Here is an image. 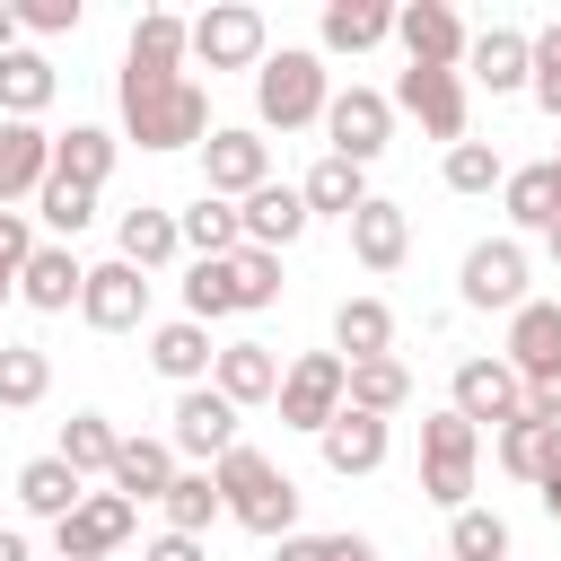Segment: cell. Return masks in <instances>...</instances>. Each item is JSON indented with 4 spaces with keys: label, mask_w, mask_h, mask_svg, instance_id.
<instances>
[{
    "label": "cell",
    "mask_w": 561,
    "mask_h": 561,
    "mask_svg": "<svg viewBox=\"0 0 561 561\" xmlns=\"http://www.w3.org/2000/svg\"><path fill=\"white\" fill-rule=\"evenodd\" d=\"M0 561H35V552H26V535H18V526H0Z\"/></svg>",
    "instance_id": "54"
},
{
    "label": "cell",
    "mask_w": 561,
    "mask_h": 561,
    "mask_svg": "<svg viewBox=\"0 0 561 561\" xmlns=\"http://www.w3.org/2000/svg\"><path fill=\"white\" fill-rule=\"evenodd\" d=\"M447 412H465L473 430H482V421L508 430V421L526 412V377H517L508 359H456V403H447Z\"/></svg>",
    "instance_id": "16"
},
{
    "label": "cell",
    "mask_w": 561,
    "mask_h": 561,
    "mask_svg": "<svg viewBox=\"0 0 561 561\" xmlns=\"http://www.w3.org/2000/svg\"><path fill=\"white\" fill-rule=\"evenodd\" d=\"M552 175H561V149H552Z\"/></svg>",
    "instance_id": "58"
},
{
    "label": "cell",
    "mask_w": 561,
    "mask_h": 561,
    "mask_svg": "<svg viewBox=\"0 0 561 561\" xmlns=\"http://www.w3.org/2000/svg\"><path fill=\"white\" fill-rule=\"evenodd\" d=\"M228 272H237V316H263V307L280 298V254L237 245V254H228Z\"/></svg>",
    "instance_id": "42"
},
{
    "label": "cell",
    "mask_w": 561,
    "mask_h": 561,
    "mask_svg": "<svg viewBox=\"0 0 561 561\" xmlns=\"http://www.w3.org/2000/svg\"><path fill=\"white\" fill-rule=\"evenodd\" d=\"M210 482H219V508L245 526V535H263V543H280V535H298V482L263 456V447H228L219 465H210Z\"/></svg>",
    "instance_id": "1"
},
{
    "label": "cell",
    "mask_w": 561,
    "mask_h": 561,
    "mask_svg": "<svg viewBox=\"0 0 561 561\" xmlns=\"http://www.w3.org/2000/svg\"><path fill=\"white\" fill-rule=\"evenodd\" d=\"M500 359H508L517 377L552 368V359H561V298H526V307L508 316V342H500Z\"/></svg>",
    "instance_id": "26"
},
{
    "label": "cell",
    "mask_w": 561,
    "mask_h": 561,
    "mask_svg": "<svg viewBox=\"0 0 561 561\" xmlns=\"http://www.w3.org/2000/svg\"><path fill=\"white\" fill-rule=\"evenodd\" d=\"M263 44H272V26L245 0H219V9L193 18V61L202 70H263Z\"/></svg>",
    "instance_id": "5"
},
{
    "label": "cell",
    "mask_w": 561,
    "mask_h": 561,
    "mask_svg": "<svg viewBox=\"0 0 561 561\" xmlns=\"http://www.w3.org/2000/svg\"><path fill=\"white\" fill-rule=\"evenodd\" d=\"M79 316H88L96 333H140V316H149V272H131L123 254H114V263H88Z\"/></svg>",
    "instance_id": "13"
},
{
    "label": "cell",
    "mask_w": 561,
    "mask_h": 561,
    "mask_svg": "<svg viewBox=\"0 0 561 561\" xmlns=\"http://www.w3.org/2000/svg\"><path fill=\"white\" fill-rule=\"evenodd\" d=\"M114 245H123V263H131V272H167V263L184 254V237H175V210H158V202H140V210H123V228H114Z\"/></svg>",
    "instance_id": "30"
},
{
    "label": "cell",
    "mask_w": 561,
    "mask_h": 561,
    "mask_svg": "<svg viewBox=\"0 0 561 561\" xmlns=\"http://www.w3.org/2000/svg\"><path fill=\"white\" fill-rule=\"evenodd\" d=\"M324 552H333V561H377V543H368V535H324Z\"/></svg>",
    "instance_id": "52"
},
{
    "label": "cell",
    "mask_w": 561,
    "mask_h": 561,
    "mask_svg": "<svg viewBox=\"0 0 561 561\" xmlns=\"http://www.w3.org/2000/svg\"><path fill=\"white\" fill-rule=\"evenodd\" d=\"M543 245H552V263H561V219H552V228H543Z\"/></svg>",
    "instance_id": "56"
},
{
    "label": "cell",
    "mask_w": 561,
    "mask_h": 561,
    "mask_svg": "<svg viewBox=\"0 0 561 561\" xmlns=\"http://www.w3.org/2000/svg\"><path fill=\"white\" fill-rule=\"evenodd\" d=\"M114 447H123V430H114L105 412H70V421H61V447H53V456H61V465H70L79 482H88V473H114Z\"/></svg>",
    "instance_id": "36"
},
{
    "label": "cell",
    "mask_w": 561,
    "mask_h": 561,
    "mask_svg": "<svg viewBox=\"0 0 561 561\" xmlns=\"http://www.w3.org/2000/svg\"><path fill=\"white\" fill-rule=\"evenodd\" d=\"M53 88H61V79H53L44 53H26V44L0 53V123H35V114L53 105Z\"/></svg>",
    "instance_id": "31"
},
{
    "label": "cell",
    "mask_w": 561,
    "mask_h": 561,
    "mask_svg": "<svg viewBox=\"0 0 561 561\" xmlns=\"http://www.w3.org/2000/svg\"><path fill=\"white\" fill-rule=\"evenodd\" d=\"M35 219H44V228H61V237H79V228L96 219V193H88V184H61V175H44V193H35Z\"/></svg>",
    "instance_id": "45"
},
{
    "label": "cell",
    "mask_w": 561,
    "mask_h": 561,
    "mask_svg": "<svg viewBox=\"0 0 561 561\" xmlns=\"http://www.w3.org/2000/svg\"><path fill=\"white\" fill-rule=\"evenodd\" d=\"M324 140H333V158L368 167V158H386V140H394V105H386L377 88H342V96L324 105Z\"/></svg>",
    "instance_id": "11"
},
{
    "label": "cell",
    "mask_w": 561,
    "mask_h": 561,
    "mask_svg": "<svg viewBox=\"0 0 561 561\" xmlns=\"http://www.w3.org/2000/svg\"><path fill=\"white\" fill-rule=\"evenodd\" d=\"M184 316H193V324L237 316V272H228V263H193V272H184Z\"/></svg>",
    "instance_id": "43"
},
{
    "label": "cell",
    "mask_w": 561,
    "mask_h": 561,
    "mask_svg": "<svg viewBox=\"0 0 561 561\" xmlns=\"http://www.w3.org/2000/svg\"><path fill=\"white\" fill-rule=\"evenodd\" d=\"M9 9L26 35H79V18H88V0H9Z\"/></svg>",
    "instance_id": "47"
},
{
    "label": "cell",
    "mask_w": 561,
    "mask_h": 561,
    "mask_svg": "<svg viewBox=\"0 0 561 561\" xmlns=\"http://www.w3.org/2000/svg\"><path fill=\"white\" fill-rule=\"evenodd\" d=\"M131 517H140V508H131L123 491H88V500L53 526V561H105V552L131 535Z\"/></svg>",
    "instance_id": "14"
},
{
    "label": "cell",
    "mask_w": 561,
    "mask_h": 561,
    "mask_svg": "<svg viewBox=\"0 0 561 561\" xmlns=\"http://www.w3.org/2000/svg\"><path fill=\"white\" fill-rule=\"evenodd\" d=\"M254 184H272V140H263L254 123H219V131L202 140V193L245 202Z\"/></svg>",
    "instance_id": "7"
},
{
    "label": "cell",
    "mask_w": 561,
    "mask_h": 561,
    "mask_svg": "<svg viewBox=\"0 0 561 561\" xmlns=\"http://www.w3.org/2000/svg\"><path fill=\"white\" fill-rule=\"evenodd\" d=\"M324 105H333L324 53H307V44L263 53V70H254V114H263V131H307V123H324Z\"/></svg>",
    "instance_id": "2"
},
{
    "label": "cell",
    "mask_w": 561,
    "mask_h": 561,
    "mask_svg": "<svg viewBox=\"0 0 561 561\" xmlns=\"http://www.w3.org/2000/svg\"><path fill=\"white\" fill-rule=\"evenodd\" d=\"M456 289H465V307H500V316H517V307H526V245H517V237H482V245L465 254Z\"/></svg>",
    "instance_id": "12"
},
{
    "label": "cell",
    "mask_w": 561,
    "mask_h": 561,
    "mask_svg": "<svg viewBox=\"0 0 561 561\" xmlns=\"http://www.w3.org/2000/svg\"><path fill=\"white\" fill-rule=\"evenodd\" d=\"M351 254L368 263V272H403V254H412V219H403V202H359L351 210Z\"/></svg>",
    "instance_id": "19"
},
{
    "label": "cell",
    "mask_w": 561,
    "mask_h": 561,
    "mask_svg": "<svg viewBox=\"0 0 561 561\" xmlns=\"http://www.w3.org/2000/svg\"><path fill=\"white\" fill-rule=\"evenodd\" d=\"M473 456H482V430L465 412H430L421 421V500L430 508H473Z\"/></svg>",
    "instance_id": "4"
},
{
    "label": "cell",
    "mask_w": 561,
    "mask_h": 561,
    "mask_svg": "<svg viewBox=\"0 0 561 561\" xmlns=\"http://www.w3.org/2000/svg\"><path fill=\"white\" fill-rule=\"evenodd\" d=\"M333 359H342V368L394 359V307H386V298H342V307H333Z\"/></svg>",
    "instance_id": "21"
},
{
    "label": "cell",
    "mask_w": 561,
    "mask_h": 561,
    "mask_svg": "<svg viewBox=\"0 0 561 561\" xmlns=\"http://www.w3.org/2000/svg\"><path fill=\"white\" fill-rule=\"evenodd\" d=\"M184 61H193V18L140 9L131 18V53H123V88H167V79H184Z\"/></svg>",
    "instance_id": "6"
},
{
    "label": "cell",
    "mask_w": 561,
    "mask_h": 561,
    "mask_svg": "<svg viewBox=\"0 0 561 561\" xmlns=\"http://www.w3.org/2000/svg\"><path fill=\"white\" fill-rule=\"evenodd\" d=\"M0 53H18V9L0 0Z\"/></svg>",
    "instance_id": "55"
},
{
    "label": "cell",
    "mask_w": 561,
    "mask_h": 561,
    "mask_svg": "<svg viewBox=\"0 0 561 561\" xmlns=\"http://www.w3.org/2000/svg\"><path fill=\"white\" fill-rule=\"evenodd\" d=\"M324 53H368L394 35V0H324Z\"/></svg>",
    "instance_id": "32"
},
{
    "label": "cell",
    "mask_w": 561,
    "mask_h": 561,
    "mask_svg": "<svg viewBox=\"0 0 561 561\" xmlns=\"http://www.w3.org/2000/svg\"><path fill=\"white\" fill-rule=\"evenodd\" d=\"M272 561H333V552H324V535H280Z\"/></svg>",
    "instance_id": "51"
},
{
    "label": "cell",
    "mask_w": 561,
    "mask_h": 561,
    "mask_svg": "<svg viewBox=\"0 0 561 561\" xmlns=\"http://www.w3.org/2000/svg\"><path fill=\"white\" fill-rule=\"evenodd\" d=\"M552 465H561V430H543V421H526V412H517V421L500 430V473H517V482H543Z\"/></svg>",
    "instance_id": "37"
},
{
    "label": "cell",
    "mask_w": 561,
    "mask_h": 561,
    "mask_svg": "<svg viewBox=\"0 0 561 561\" xmlns=\"http://www.w3.org/2000/svg\"><path fill=\"white\" fill-rule=\"evenodd\" d=\"M44 175H53V131L44 123H0V210L44 193Z\"/></svg>",
    "instance_id": "24"
},
{
    "label": "cell",
    "mask_w": 561,
    "mask_h": 561,
    "mask_svg": "<svg viewBox=\"0 0 561 561\" xmlns=\"http://www.w3.org/2000/svg\"><path fill=\"white\" fill-rule=\"evenodd\" d=\"M167 482H175V447H167V438H123V447H114L105 491H123L131 508H140V500H167Z\"/></svg>",
    "instance_id": "27"
},
{
    "label": "cell",
    "mask_w": 561,
    "mask_h": 561,
    "mask_svg": "<svg viewBox=\"0 0 561 561\" xmlns=\"http://www.w3.org/2000/svg\"><path fill=\"white\" fill-rule=\"evenodd\" d=\"M438 561H447V552H438Z\"/></svg>",
    "instance_id": "59"
},
{
    "label": "cell",
    "mask_w": 561,
    "mask_h": 561,
    "mask_svg": "<svg viewBox=\"0 0 561 561\" xmlns=\"http://www.w3.org/2000/svg\"><path fill=\"white\" fill-rule=\"evenodd\" d=\"M394 44H403V61L412 70H465V18L447 9V0H403L394 9Z\"/></svg>",
    "instance_id": "8"
},
{
    "label": "cell",
    "mask_w": 561,
    "mask_h": 561,
    "mask_svg": "<svg viewBox=\"0 0 561 561\" xmlns=\"http://www.w3.org/2000/svg\"><path fill=\"white\" fill-rule=\"evenodd\" d=\"M491 184H508L500 149H491V140H456V149H447V193H491Z\"/></svg>",
    "instance_id": "44"
},
{
    "label": "cell",
    "mask_w": 561,
    "mask_h": 561,
    "mask_svg": "<svg viewBox=\"0 0 561 561\" xmlns=\"http://www.w3.org/2000/svg\"><path fill=\"white\" fill-rule=\"evenodd\" d=\"M140 561H210V552H202V535H158Z\"/></svg>",
    "instance_id": "50"
},
{
    "label": "cell",
    "mask_w": 561,
    "mask_h": 561,
    "mask_svg": "<svg viewBox=\"0 0 561 561\" xmlns=\"http://www.w3.org/2000/svg\"><path fill=\"white\" fill-rule=\"evenodd\" d=\"M500 193H508V219H517V228H552V219H561V175H552V158H543V167H508Z\"/></svg>",
    "instance_id": "39"
},
{
    "label": "cell",
    "mask_w": 561,
    "mask_h": 561,
    "mask_svg": "<svg viewBox=\"0 0 561 561\" xmlns=\"http://www.w3.org/2000/svg\"><path fill=\"white\" fill-rule=\"evenodd\" d=\"M237 228H245V245H263V254L298 245V237H307V202H298V184H254V193L237 202Z\"/></svg>",
    "instance_id": "18"
},
{
    "label": "cell",
    "mask_w": 561,
    "mask_h": 561,
    "mask_svg": "<svg viewBox=\"0 0 561 561\" xmlns=\"http://www.w3.org/2000/svg\"><path fill=\"white\" fill-rule=\"evenodd\" d=\"M79 280H88V263H79L70 245H35L26 272H18V298H26L35 316H70V307H79Z\"/></svg>",
    "instance_id": "20"
},
{
    "label": "cell",
    "mask_w": 561,
    "mask_h": 561,
    "mask_svg": "<svg viewBox=\"0 0 561 561\" xmlns=\"http://www.w3.org/2000/svg\"><path fill=\"white\" fill-rule=\"evenodd\" d=\"M210 359H219L210 324H193V316L149 324V368H158V377H175V386H210Z\"/></svg>",
    "instance_id": "22"
},
{
    "label": "cell",
    "mask_w": 561,
    "mask_h": 561,
    "mask_svg": "<svg viewBox=\"0 0 561 561\" xmlns=\"http://www.w3.org/2000/svg\"><path fill=\"white\" fill-rule=\"evenodd\" d=\"M123 131L140 149H202L210 140V96L193 79H167V88H123Z\"/></svg>",
    "instance_id": "3"
},
{
    "label": "cell",
    "mask_w": 561,
    "mask_h": 561,
    "mask_svg": "<svg viewBox=\"0 0 561 561\" xmlns=\"http://www.w3.org/2000/svg\"><path fill=\"white\" fill-rule=\"evenodd\" d=\"M114 149H123V140H114L105 123H70V131H53V175L96 193V184L114 175Z\"/></svg>",
    "instance_id": "28"
},
{
    "label": "cell",
    "mask_w": 561,
    "mask_h": 561,
    "mask_svg": "<svg viewBox=\"0 0 561 561\" xmlns=\"http://www.w3.org/2000/svg\"><path fill=\"white\" fill-rule=\"evenodd\" d=\"M342 403H351V412H377V421H394V412L412 403V368H403V359H359V368L342 377Z\"/></svg>",
    "instance_id": "34"
},
{
    "label": "cell",
    "mask_w": 561,
    "mask_h": 561,
    "mask_svg": "<svg viewBox=\"0 0 561 561\" xmlns=\"http://www.w3.org/2000/svg\"><path fill=\"white\" fill-rule=\"evenodd\" d=\"M9 298H18V289H9V280H0V307H9Z\"/></svg>",
    "instance_id": "57"
},
{
    "label": "cell",
    "mask_w": 561,
    "mask_h": 561,
    "mask_svg": "<svg viewBox=\"0 0 561 561\" xmlns=\"http://www.w3.org/2000/svg\"><path fill=\"white\" fill-rule=\"evenodd\" d=\"M535 500H543V517H561V465H552V473L535 482Z\"/></svg>",
    "instance_id": "53"
},
{
    "label": "cell",
    "mask_w": 561,
    "mask_h": 561,
    "mask_svg": "<svg viewBox=\"0 0 561 561\" xmlns=\"http://www.w3.org/2000/svg\"><path fill=\"white\" fill-rule=\"evenodd\" d=\"M26 254H35V228H26V210H0V280H9V289H18Z\"/></svg>",
    "instance_id": "48"
},
{
    "label": "cell",
    "mask_w": 561,
    "mask_h": 561,
    "mask_svg": "<svg viewBox=\"0 0 561 561\" xmlns=\"http://www.w3.org/2000/svg\"><path fill=\"white\" fill-rule=\"evenodd\" d=\"M447 561H508V517L500 508H456L447 517Z\"/></svg>",
    "instance_id": "41"
},
{
    "label": "cell",
    "mask_w": 561,
    "mask_h": 561,
    "mask_svg": "<svg viewBox=\"0 0 561 561\" xmlns=\"http://www.w3.org/2000/svg\"><path fill=\"white\" fill-rule=\"evenodd\" d=\"M53 394V359L35 342H0V412H35Z\"/></svg>",
    "instance_id": "38"
},
{
    "label": "cell",
    "mask_w": 561,
    "mask_h": 561,
    "mask_svg": "<svg viewBox=\"0 0 561 561\" xmlns=\"http://www.w3.org/2000/svg\"><path fill=\"white\" fill-rule=\"evenodd\" d=\"M526 88H535V105L561 123V18L535 35V61H526Z\"/></svg>",
    "instance_id": "46"
},
{
    "label": "cell",
    "mask_w": 561,
    "mask_h": 561,
    "mask_svg": "<svg viewBox=\"0 0 561 561\" xmlns=\"http://www.w3.org/2000/svg\"><path fill=\"white\" fill-rule=\"evenodd\" d=\"M167 447L193 456V465L210 473V465L237 447V403H228L219 386H184V394H175V430H167Z\"/></svg>",
    "instance_id": "10"
},
{
    "label": "cell",
    "mask_w": 561,
    "mask_h": 561,
    "mask_svg": "<svg viewBox=\"0 0 561 561\" xmlns=\"http://www.w3.org/2000/svg\"><path fill=\"white\" fill-rule=\"evenodd\" d=\"M210 386H219L237 412H245V403H272V394H280V359H272V342H219Z\"/></svg>",
    "instance_id": "23"
},
{
    "label": "cell",
    "mask_w": 561,
    "mask_h": 561,
    "mask_svg": "<svg viewBox=\"0 0 561 561\" xmlns=\"http://www.w3.org/2000/svg\"><path fill=\"white\" fill-rule=\"evenodd\" d=\"M158 508H167V535H202L210 517H228V508H219V482H210L202 465H193V473H175Z\"/></svg>",
    "instance_id": "40"
},
{
    "label": "cell",
    "mask_w": 561,
    "mask_h": 561,
    "mask_svg": "<svg viewBox=\"0 0 561 561\" xmlns=\"http://www.w3.org/2000/svg\"><path fill=\"white\" fill-rule=\"evenodd\" d=\"M316 447H324V465H333V473L351 482V473H377V465H386L394 430H386L377 412H351V403H342V412H333V421L316 430Z\"/></svg>",
    "instance_id": "17"
},
{
    "label": "cell",
    "mask_w": 561,
    "mask_h": 561,
    "mask_svg": "<svg viewBox=\"0 0 561 561\" xmlns=\"http://www.w3.org/2000/svg\"><path fill=\"white\" fill-rule=\"evenodd\" d=\"M526 61H535V35H526V26H482V35L465 44V70H473L491 96L526 88Z\"/></svg>",
    "instance_id": "25"
},
{
    "label": "cell",
    "mask_w": 561,
    "mask_h": 561,
    "mask_svg": "<svg viewBox=\"0 0 561 561\" xmlns=\"http://www.w3.org/2000/svg\"><path fill=\"white\" fill-rule=\"evenodd\" d=\"M342 377H351V368H342L333 351L289 359V368H280V394H272V403H280V430H324V421L342 412Z\"/></svg>",
    "instance_id": "9"
},
{
    "label": "cell",
    "mask_w": 561,
    "mask_h": 561,
    "mask_svg": "<svg viewBox=\"0 0 561 561\" xmlns=\"http://www.w3.org/2000/svg\"><path fill=\"white\" fill-rule=\"evenodd\" d=\"M298 202H307V219H351L359 202H368V167H351V158H316L307 167V184H298Z\"/></svg>",
    "instance_id": "29"
},
{
    "label": "cell",
    "mask_w": 561,
    "mask_h": 561,
    "mask_svg": "<svg viewBox=\"0 0 561 561\" xmlns=\"http://www.w3.org/2000/svg\"><path fill=\"white\" fill-rule=\"evenodd\" d=\"M18 500H26V517H53V526H61V517L88 500V482H79L61 456H35V465H18Z\"/></svg>",
    "instance_id": "35"
},
{
    "label": "cell",
    "mask_w": 561,
    "mask_h": 561,
    "mask_svg": "<svg viewBox=\"0 0 561 561\" xmlns=\"http://www.w3.org/2000/svg\"><path fill=\"white\" fill-rule=\"evenodd\" d=\"M526 421H543V430H561V359L526 377Z\"/></svg>",
    "instance_id": "49"
},
{
    "label": "cell",
    "mask_w": 561,
    "mask_h": 561,
    "mask_svg": "<svg viewBox=\"0 0 561 561\" xmlns=\"http://www.w3.org/2000/svg\"><path fill=\"white\" fill-rule=\"evenodd\" d=\"M175 237L193 245V263H228V254L245 245V228H237V202H219V193H202L193 210H175Z\"/></svg>",
    "instance_id": "33"
},
{
    "label": "cell",
    "mask_w": 561,
    "mask_h": 561,
    "mask_svg": "<svg viewBox=\"0 0 561 561\" xmlns=\"http://www.w3.org/2000/svg\"><path fill=\"white\" fill-rule=\"evenodd\" d=\"M386 105H403V114H412L430 140H447V149L465 140V70H403Z\"/></svg>",
    "instance_id": "15"
}]
</instances>
